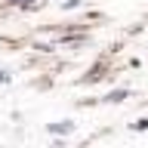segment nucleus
<instances>
[{
    "instance_id": "f257e3e1",
    "label": "nucleus",
    "mask_w": 148,
    "mask_h": 148,
    "mask_svg": "<svg viewBox=\"0 0 148 148\" xmlns=\"http://www.w3.org/2000/svg\"><path fill=\"white\" fill-rule=\"evenodd\" d=\"M74 123L71 120H59V123H49V133H71Z\"/></svg>"
},
{
    "instance_id": "f03ea898",
    "label": "nucleus",
    "mask_w": 148,
    "mask_h": 148,
    "mask_svg": "<svg viewBox=\"0 0 148 148\" xmlns=\"http://www.w3.org/2000/svg\"><path fill=\"white\" fill-rule=\"evenodd\" d=\"M120 99H127V90H114L105 96V102H120Z\"/></svg>"
},
{
    "instance_id": "7ed1b4c3",
    "label": "nucleus",
    "mask_w": 148,
    "mask_h": 148,
    "mask_svg": "<svg viewBox=\"0 0 148 148\" xmlns=\"http://www.w3.org/2000/svg\"><path fill=\"white\" fill-rule=\"evenodd\" d=\"M0 83H9V74L6 71H0Z\"/></svg>"
},
{
    "instance_id": "20e7f679",
    "label": "nucleus",
    "mask_w": 148,
    "mask_h": 148,
    "mask_svg": "<svg viewBox=\"0 0 148 148\" xmlns=\"http://www.w3.org/2000/svg\"><path fill=\"white\" fill-rule=\"evenodd\" d=\"M136 130H148V120H139V123H136Z\"/></svg>"
}]
</instances>
